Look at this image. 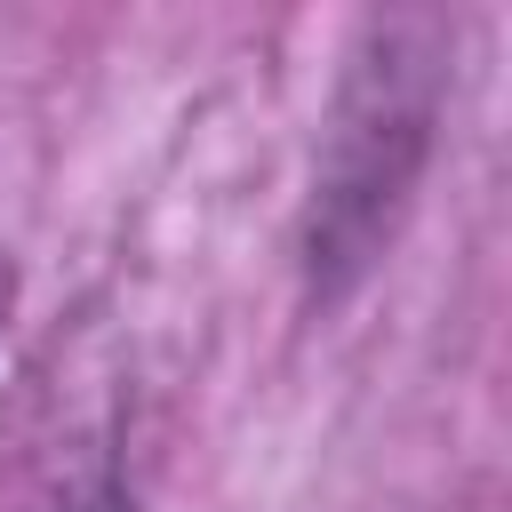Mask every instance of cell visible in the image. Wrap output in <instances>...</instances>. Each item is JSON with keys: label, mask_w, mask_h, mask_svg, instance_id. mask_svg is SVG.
I'll use <instances>...</instances> for the list:
<instances>
[{"label": "cell", "mask_w": 512, "mask_h": 512, "mask_svg": "<svg viewBox=\"0 0 512 512\" xmlns=\"http://www.w3.org/2000/svg\"><path fill=\"white\" fill-rule=\"evenodd\" d=\"M424 128H432V72L408 48V32H376V56H360L344 104H336V136L320 160V192H312V288H344L376 240L392 232V208L424 160Z\"/></svg>", "instance_id": "cell-1"}]
</instances>
